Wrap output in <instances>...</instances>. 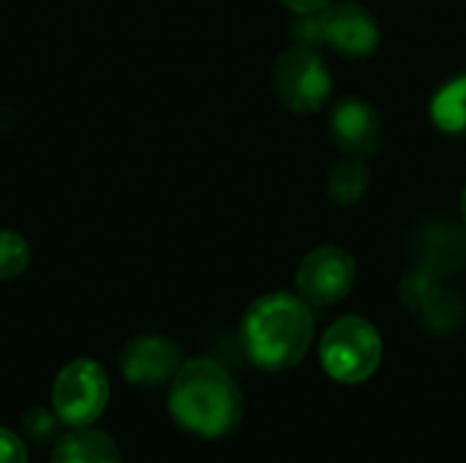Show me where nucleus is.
Instances as JSON below:
<instances>
[{"label": "nucleus", "mask_w": 466, "mask_h": 463, "mask_svg": "<svg viewBox=\"0 0 466 463\" xmlns=\"http://www.w3.org/2000/svg\"><path fill=\"white\" fill-rule=\"evenodd\" d=\"M172 420L202 439L229 437L243 420V393L216 360L199 357L180 366L167 398Z\"/></svg>", "instance_id": "f257e3e1"}, {"label": "nucleus", "mask_w": 466, "mask_h": 463, "mask_svg": "<svg viewBox=\"0 0 466 463\" xmlns=\"http://www.w3.org/2000/svg\"><path fill=\"white\" fill-rule=\"evenodd\" d=\"M240 341L248 360L262 371L295 368L311 349L314 317L300 295L270 292L257 297L240 322Z\"/></svg>", "instance_id": "f03ea898"}, {"label": "nucleus", "mask_w": 466, "mask_h": 463, "mask_svg": "<svg viewBox=\"0 0 466 463\" xmlns=\"http://www.w3.org/2000/svg\"><path fill=\"white\" fill-rule=\"evenodd\" d=\"M319 363L330 379L360 385L382 363V336L366 317H339L319 341Z\"/></svg>", "instance_id": "7ed1b4c3"}, {"label": "nucleus", "mask_w": 466, "mask_h": 463, "mask_svg": "<svg viewBox=\"0 0 466 463\" xmlns=\"http://www.w3.org/2000/svg\"><path fill=\"white\" fill-rule=\"evenodd\" d=\"M295 35L309 46H330L347 57H366L380 46V22L374 14L355 3H330L317 14H306L295 22Z\"/></svg>", "instance_id": "20e7f679"}, {"label": "nucleus", "mask_w": 466, "mask_h": 463, "mask_svg": "<svg viewBox=\"0 0 466 463\" xmlns=\"http://www.w3.org/2000/svg\"><path fill=\"white\" fill-rule=\"evenodd\" d=\"M273 90L287 109L309 115L330 98L333 76L314 46L298 44L279 55L273 65Z\"/></svg>", "instance_id": "39448f33"}, {"label": "nucleus", "mask_w": 466, "mask_h": 463, "mask_svg": "<svg viewBox=\"0 0 466 463\" xmlns=\"http://www.w3.org/2000/svg\"><path fill=\"white\" fill-rule=\"evenodd\" d=\"M109 401L106 371L96 360H71L55 379L52 407L63 426L85 428L93 426Z\"/></svg>", "instance_id": "423d86ee"}, {"label": "nucleus", "mask_w": 466, "mask_h": 463, "mask_svg": "<svg viewBox=\"0 0 466 463\" xmlns=\"http://www.w3.org/2000/svg\"><path fill=\"white\" fill-rule=\"evenodd\" d=\"M358 278V265L341 246H319L309 251L298 267L295 287L298 295L311 308H328L341 303Z\"/></svg>", "instance_id": "0eeeda50"}, {"label": "nucleus", "mask_w": 466, "mask_h": 463, "mask_svg": "<svg viewBox=\"0 0 466 463\" xmlns=\"http://www.w3.org/2000/svg\"><path fill=\"white\" fill-rule=\"evenodd\" d=\"M180 347L164 336H137L120 349V374L137 388H156L180 371Z\"/></svg>", "instance_id": "6e6552de"}, {"label": "nucleus", "mask_w": 466, "mask_h": 463, "mask_svg": "<svg viewBox=\"0 0 466 463\" xmlns=\"http://www.w3.org/2000/svg\"><path fill=\"white\" fill-rule=\"evenodd\" d=\"M330 136L347 153L366 158L382 145V117L360 98H344L330 112Z\"/></svg>", "instance_id": "1a4fd4ad"}, {"label": "nucleus", "mask_w": 466, "mask_h": 463, "mask_svg": "<svg viewBox=\"0 0 466 463\" xmlns=\"http://www.w3.org/2000/svg\"><path fill=\"white\" fill-rule=\"evenodd\" d=\"M52 463H123L112 437L90 426L71 428L52 450Z\"/></svg>", "instance_id": "9d476101"}, {"label": "nucleus", "mask_w": 466, "mask_h": 463, "mask_svg": "<svg viewBox=\"0 0 466 463\" xmlns=\"http://www.w3.org/2000/svg\"><path fill=\"white\" fill-rule=\"evenodd\" d=\"M431 120L442 134L466 136V74L445 82L431 98Z\"/></svg>", "instance_id": "9b49d317"}, {"label": "nucleus", "mask_w": 466, "mask_h": 463, "mask_svg": "<svg viewBox=\"0 0 466 463\" xmlns=\"http://www.w3.org/2000/svg\"><path fill=\"white\" fill-rule=\"evenodd\" d=\"M369 191V166L363 158L358 156H347L341 158L328 177V194L336 205L350 207L355 202L363 199V194Z\"/></svg>", "instance_id": "f8f14e48"}, {"label": "nucleus", "mask_w": 466, "mask_h": 463, "mask_svg": "<svg viewBox=\"0 0 466 463\" xmlns=\"http://www.w3.org/2000/svg\"><path fill=\"white\" fill-rule=\"evenodd\" d=\"M30 265V246L22 235L0 229V281L16 278Z\"/></svg>", "instance_id": "ddd939ff"}, {"label": "nucleus", "mask_w": 466, "mask_h": 463, "mask_svg": "<svg viewBox=\"0 0 466 463\" xmlns=\"http://www.w3.org/2000/svg\"><path fill=\"white\" fill-rule=\"evenodd\" d=\"M440 295L434 278H431V270L420 267V270H412L404 284H401V300L412 308V311H426L431 306V300Z\"/></svg>", "instance_id": "4468645a"}, {"label": "nucleus", "mask_w": 466, "mask_h": 463, "mask_svg": "<svg viewBox=\"0 0 466 463\" xmlns=\"http://www.w3.org/2000/svg\"><path fill=\"white\" fill-rule=\"evenodd\" d=\"M57 426H60V418H57L55 412L41 409V407L27 409L25 418H22V428H25V434H27L35 445L52 442V439L57 437V431H60Z\"/></svg>", "instance_id": "2eb2a0df"}, {"label": "nucleus", "mask_w": 466, "mask_h": 463, "mask_svg": "<svg viewBox=\"0 0 466 463\" xmlns=\"http://www.w3.org/2000/svg\"><path fill=\"white\" fill-rule=\"evenodd\" d=\"M0 463H27L25 442L8 428H0Z\"/></svg>", "instance_id": "dca6fc26"}, {"label": "nucleus", "mask_w": 466, "mask_h": 463, "mask_svg": "<svg viewBox=\"0 0 466 463\" xmlns=\"http://www.w3.org/2000/svg\"><path fill=\"white\" fill-rule=\"evenodd\" d=\"M281 5H287L289 11H295V14H300V16H306V14H317V11H322L325 5H330L333 0H279Z\"/></svg>", "instance_id": "f3484780"}, {"label": "nucleus", "mask_w": 466, "mask_h": 463, "mask_svg": "<svg viewBox=\"0 0 466 463\" xmlns=\"http://www.w3.org/2000/svg\"><path fill=\"white\" fill-rule=\"evenodd\" d=\"M461 221H464V226H466V186H464V191H461Z\"/></svg>", "instance_id": "a211bd4d"}]
</instances>
